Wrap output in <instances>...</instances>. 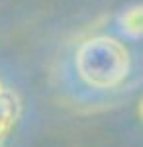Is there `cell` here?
Segmentation results:
<instances>
[{"instance_id": "obj_1", "label": "cell", "mask_w": 143, "mask_h": 147, "mask_svg": "<svg viewBox=\"0 0 143 147\" xmlns=\"http://www.w3.org/2000/svg\"><path fill=\"white\" fill-rule=\"evenodd\" d=\"M80 80L96 90H112L123 84L132 71V57L125 45L110 35H94L82 41L75 55Z\"/></svg>"}, {"instance_id": "obj_2", "label": "cell", "mask_w": 143, "mask_h": 147, "mask_svg": "<svg viewBox=\"0 0 143 147\" xmlns=\"http://www.w3.org/2000/svg\"><path fill=\"white\" fill-rule=\"evenodd\" d=\"M22 116L20 94L0 79V147H4L14 127Z\"/></svg>"}, {"instance_id": "obj_3", "label": "cell", "mask_w": 143, "mask_h": 147, "mask_svg": "<svg viewBox=\"0 0 143 147\" xmlns=\"http://www.w3.org/2000/svg\"><path fill=\"white\" fill-rule=\"evenodd\" d=\"M121 34H125L132 39L141 37V6H132L127 10H123L118 18Z\"/></svg>"}]
</instances>
